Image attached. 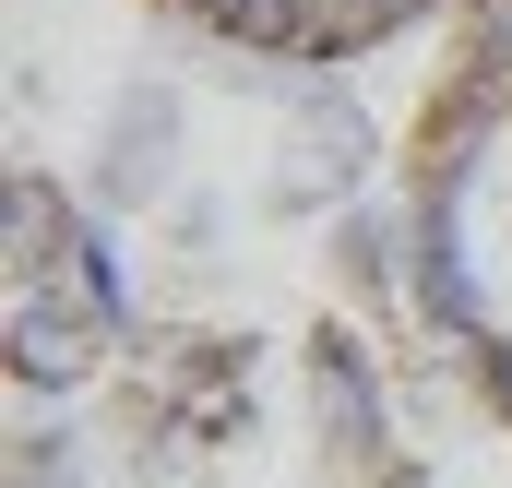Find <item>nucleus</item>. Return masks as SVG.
Masks as SVG:
<instances>
[{"instance_id": "obj_1", "label": "nucleus", "mask_w": 512, "mask_h": 488, "mask_svg": "<svg viewBox=\"0 0 512 488\" xmlns=\"http://www.w3.org/2000/svg\"><path fill=\"white\" fill-rule=\"evenodd\" d=\"M405 322L512 429V0H465L405 131Z\"/></svg>"}, {"instance_id": "obj_2", "label": "nucleus", "mask_w": 512, "mask_h": 488, "mask_svg": "<svg viewBox=\"0 0 512 488\" xmlns=\"http://www.w3.org/2000/svg\"><path fill=\"white\" fill-rule=\"evenodd\" d=\"M191 36H215L227 60H274V72H334L370 60L393 36H417L441 0H167Z\"/></svg>"}, {"instance_id": "obj_3", "label": "nucleus", "mask_w": 512, "mask_h": 488, "mask_svg": "<svg viewBox=\"0 0 512 488\" xmlns=\"http://www.w3.org/2000/svg\"><path fill=\"white\" fill-rule=\"evenodd\" d=\"M298 358H310V417H322V465H334L346 488H405L417 465L393 453L382 369H370V346H358V322H346V310H322Z\"/></svg>"}, {"instance_id": "obj_4", "label": "nucleus", "mask_w": 512, "mask_h": 488, "mask_svg": "<svg viewBox=\"0 0 512 488\" xmlns=\"http://www.w3.org/2000/svg\"><path fill=\"white\" fill-rule=\"evenodd\" d=\"M167 167H179V96L167 84H131L120 120H108V155H96V203L108 215H143L167 191Z\"/></svg>"}, {"instance_id": "obj_5", "label": "nucleus", "mask_w": 512, "mask_h": 488, "mask_svg": "<svg viewBox=\"0 0 512 488\" xmlns=\"http://www.w3.org/2000/svg\"><path fill=\"white\" fill-rule=\"evenodd\" d=\"M334 274H346V298L358 310H405V203H346L334 215Z\"/></svg>"}, {"instance_id": "obj_6", "label": "nucleus", "mask_w": 512, "mask_h": 488, "mask_svg": "<svg viewBox=\"0 0 512 488\" xmlns=\"http://www.w3.org/2000/svg\"><path fill=\"white\" fill-rule=\"evenodd\" d=\"M12 488H72V441H60L48 417H24V441H12Z\"/></svg>"}]
</instances>
